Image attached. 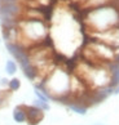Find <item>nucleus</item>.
Returning a JSON list of instances; mask_svg holds the SVG:
<instances>
[{"label": "nucleus", "mask_w": 119, "mask_h": 125, "mask_svg": "<svg viewBox=\"0 0 119 125\" xmlns=\"http://www.w3.org/2000/svg\"><path fill=\"white\" fill-rule=\"evenodd\" d=\"M85 21L92 32H101L115 27L119 22V5L113 0L106 5L88 9Z\"/></svg>", "instance_id": "f257e3e1"}, {"label": "nucleus", "mask_w": 119, "mask_h": 125, "mask_svg": "<svg viewBox=\"0 0 119 125\" xmlns=\"http://www.w3.org/2000/svg\"><path fill=\"white\" fill-rule=\"evenodd\" d=\"M24 8L20 3L16 4H0V17L7 18H22Z\"/></svg>", "instance_id": "f03ea898"}, {"label": "nucleus", "mask_w": 119, "mask_h": 125, "mask_svg": "<svg viewBox=\"0 0 119 125\" xmlns=\"http://www.w3.org/2000/svg\"><path fill=\"white\" fill-rule=\"evenodd\" d=\"M25 111L27 115V124L29 125H38L42 120L44 119V111L36 107L35 104H24Z\"/></svg>", "instance_id": "7ed1b4c3"}, {"label": "nucleus", "mask_w": 119, "mask_h": 125, "mask_svg": "<svg viewBox=\"0 0 119 125\" xmlns=\"http://www.w3.org/2000/svg\"><path fill=\"white\" fill-rule=\"evenodd\" d=\"M13 120L18 124L27 123V115H26L24 104H20L17 107H14V110H13Z\"/></svg>", "instance_id": "20e7f679"}, {"label": "nucleus", "mask_w": 119, "mask_h": 125, "mask_svg": "<svg viewBox=\"0 0 119 125\" xmlns=\"http://www.w3.org/2000/svg\"><path fill=\"white\" fill-rule=\"evenodd\" d=\"M69 108H70L71 111H74L75 114H79V115H85L87 114V110H88V107L87 106H84L83 103H80L79 101H76L72 98V101H70L69 103L66 104Z\"/></svg>", "instance_id": "39448f33"}, {"label": "nucleus", "mask_w": 119, "mask_h": 125, "mask_svg": "<svg viewBox=\"0 0 119 125\" xmlns=\"http://www.w3.org/2000/svg\"><path fill=\"white\" fill-rule=\"evenodd\" d=\"M18 71V63L14 59H8L5 62V72L9 76H14Z\"/></svg>", "instance_id": "423d86ee"}, {"label": "nucleus", "mask_w": 119, "mask_h": 125, "mask_svg": "<svg viewBox=\"0 0 119 125\" xmlns=\"http://www.w3.org/2000/svg\"><path fill=\"white\" fill-rule=\"evenodd\" d=\"M111 1H113V0H87L83 5L87 9H93V8H98V7L106 5V4L111 3Z\"/></svg>", "instance_id": "0eeeda50"}, {"label": "nucleus", "mask_w": 119, "mask_h": 125, "mask_svg": "<svg viewBox=\"0 0 119 125\" xmlns=\"http://www.w3.org/2000/svg\"><path fill=\"white\" fill-rule=\"evenodd\" d=\"M20 88H21V80L18 77H12L9 80V83H8L9 92H17V90H20Z\"/></svg>", "instance_id": "6e6552de"}, {"label": "nucleus", "mask_w": 119, "mask_h": 125, "mask_svg": "<svg viewBox=\"0 0 119 125\" xmlns=\"http://www.w3.org/2000/svg\"><path fill=\"white\" fill-rule=\"evenodd\" d=\"M34 93H35V95H36V98H38V99L43 101V102H48V103H49L51 98H49V95H48L47 93H44L43 90H40V89H38V88H35Z\"/></svg>", "instance_id": "1a4fd4ad"}, {"label": "nucleus", "mask_w": 119, "mask_h": 125, "mask_svg": "<svg viewBox=\"0 0 119 125\" xmlns=\"http://www.w3.org/2000/svg\"><path fill=\"white\" fill-rule=\"evenodd\" d=\"M34 104L36 106V107H39L40 110H43L44 112H45V111H49V110H51V106H49L48 102H43V101H40V99H38V98L34 101Z\"/></svg>", "instance_id": "9d476101"}, {"label": "nucleus", "mask_w": 119, "mask_h": 125, "mask_svg": "<svg viewBox=\"0 0 119 125\" xmlns=\"http://www.w3.org/2000/svg\"><path fill=\"white\" fill-rule=\"evenodd\" d=\"M7 102H8V95L5 94V92H0V108L7 106Z\"/></svg>", "instance_id": "9b49d317"}, {"label": "nucleus", "mask_w": 119, "mask_h": 125, "mask_svg": "<svg viewBox=\"0 0 119 125\" xmlns=\"http://www.w3.org/2000/svg\"><path fill=\"white\" fill-rule=\"evenodd\" d=\"M20 1L21 0H0V4H16Z\"/></svg>", "instance_id": "f8f14e48"}, {"label": "nucleus", "mask_w": 119, "mask_h": 125, "mask_svg": "<svg viewBox=\"0 0 119 125\" xmlns=\"http://www.w3.org/2000/svg\"><path fill=\"white\" fill-rule=\"evenodd\" d=\"M8 83H9V80H8V79L3 77L1 80H0V85H3V86H8Z\"/></svg>", "instance_id": "ddd939ff"}, {"label": "nucleus", "mask_w": 119, "mask_h": 125, "mask_svg": "<svg viewBox=\"0 0 119 125\" xmlns=\"http://www.w3.org/2000/svg\"><path fill=\"white\" fill-rule=\"evenodd\" d=\"M113 94H119V85L113 86Z\"/></svg>", "instance_id": "4468645a"}]
</instances>
